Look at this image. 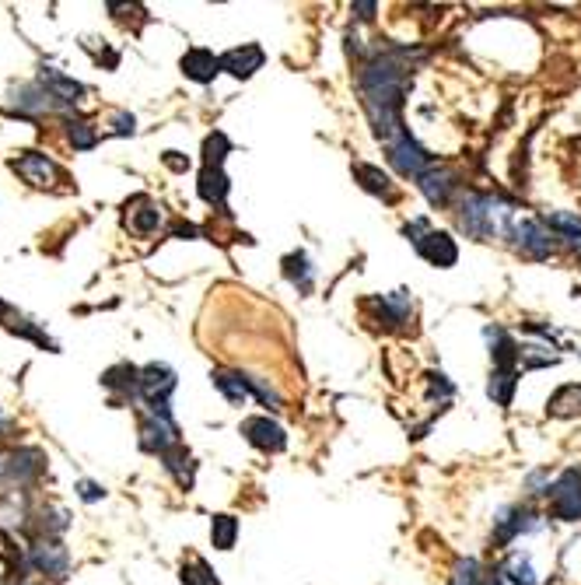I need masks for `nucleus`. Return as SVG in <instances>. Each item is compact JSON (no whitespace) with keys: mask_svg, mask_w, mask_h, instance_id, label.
<instances>
[{"mask_svg":"<svg viewBox=\"0 0 581 585\" xmlns=\"http://www.w3.org/2000/svg\"><path fill=\"white\" fill-rule=\"evenodd\" d=\"M483 337L490 340V361H494V368H515L518 361H522V347L515 344V337H511L508 330H501V326H487Z\"/></svg>","mask_w":581,"mask_h":585,"instance_id":"nucleus-18","label":"nucleus"},{"mask_svg":"<svg viewBox=\"0 0 581 585\" xmlns=\"http://www.w3.org/2000/svg\"><path fill=\"white\" fill-rule=\"evenodd\" d=\"M515 386H518V368H494V372H490L487 396L497 403V407H511V400H515Z\"/></svg>","mask_w":581,"mask_h":585,"instance_id":"nucleus-23","label":"nucleus"},{"mask_svg":"<svg viewBox=\"0 0 581 585\" xmlns=\"http://www.w3.org/2000/svg\"><path fill=\"white\" fill-rule=\"evenodd\" d=\"M350 11H354L361 22H371V18H375V11H378V4H375V0H361V4H354Z\"/></svg>","mask_w":581,"mask_h":585,"instance_id":"nucleus-42","label":"nucleus"},{"mask_svg":"<svg viewBox=\"0 0 581 585\" xmlns=\"http://www.w3.org/2000/svg\"><path fill=\"white\" fill-rule=\"evenodd\" d=\"M214 386L221 389V396L231 403V407H242L249 400V389H245V372H214L210 375Z\"/></svg>","mask_w":581,"mask_h":585,"instance_id":"nucleus-25","label":"nucleus"},{"mask_svg":"<svg viewBox=\"0 0 581 585\" xmlns=\"http://www.w3.org/2000/svg\"><path fill=\"white\" fill-rule=\"evenodd\" d=\"M77 494H81V501H88V505H95V501L105 498V487L95 484V480H77Z\"/></svg>","mask_w":581,"mask_h":585,"instance_id":"nucleus-38","label":"nucleus"},{"mask_svg":"<svg viewBox=\"0 0 581 585\" xmlns=\"http://www.w3.org/2000/svg\"><path fill=\"white\" fill-rule=\"evenodd\" d=\"M165 165H168L172 172H186V169H189V162L179 155V151H165Z\"/></svg>","mask_w":581,"mask_h":585,"instance_id":"nucleus-43","label":"nucleus"},{"mask_svg":"<svg viewBox=\"0 0 581 585\" xmlns=\"http://www.w3.org/2000/svg\"><path fill=\"white\" fill-rule=\"evenodd\" d=\"M539 221H543L550 232L564 235V239H571L574 246H581V218H578V214H571V211H546Z\"/></svg>","mask_w":581,"mask_h":585,"instance_id":"nucleus-26","label":"nucleus"},{"mask_svg":"<svg viewBox=\"0 0 581 585\" xmlns=\"http://www.w3.org/2000/svg\"><path fill=\"white\" fill-rule=\"evenodd\" d=\"M371 309H378V319H382L385 326H399L406 323V316H410V291L399 288L392 291V295H378L371 298Z\"/></svg>","mask_w":581,"mask_h":585,"instance_id":"nucleus-19","label":"nucleus"},{"mask_svg":"<svg viewBox=\"0 0 581 585\" xmlns=\"http://www.w3.org/2000/svg\"><path fill=\"white\" fill-rule=\"evenodd\" d=\"M11 102L18 109H25V113H53V109H63L60 102L39 85V81H35V85H18L11 92Z\"/></svg>","mask_w":581,"mask_h":585,"instance_id":"nucleus-21","label":"nucleus"},{"mask_svg":"<svg viewBox=\"0 0 581 585\" xmlns=\"http://www.w3.org/2000/svg\"><path fill=\"white\" fill-rule=\"evenodd\" d=\"M175 389V372L168 365H147L140 368V400L147 403V410L158 417H172L168 410V396Z\"/></svg>","mask_w":581,"mask_h":585,"instance_id":"nucleus-4","label":"nucleus"},{"mask_svg":"<svg viewBox=\"0 0 581 585\" xmlns=\"http://www.w3.org/2000/svg\"><path fill=\"white\" fill-rule=\"evenodd\" d=\"M11 169L18 172L21 179H28L32 186H53L56 176H60V169H56L42 151H25L21 158H14Z\"/></svg>","mask_w":581,"mask_h":585,"instance_id":"nucleus-15","label":"nucleus"},{"mask_svg":"<svg viewBox=\"0 0 581 585\" xmlns=\"http://www.w3.org/2000/svg\"><path fill=\"white\" fill-rule=\"evenodd\" d=\"M14 333H21V337H28V340H35V344L49 347V351H56V344H53V340H46V333L32 330V326H28V323H18V326H14Z\"/></svg>","mask_w":581,"mask_h":585,"instance_id":"nucleus-41","label":"nucleus"},{"mask_svg":"<svg viewBox=\"0 0 581 585\" xmlns=\"http://www.w3.org/2000/svg\"><path fill=\"white\" fill-rule=\"evenodd\" d=\"M413 249H417V256L420 260H427L431 267H441V270H448V267H455L459 263V246H455V239L448 232H427L420 242H413Z\"/></svg>","mask_w":581,"mask_h":585,"instance_id":"nucleus-9","label":"nucleus"},{"mask_svg":"<svg viewBox=\"0 0 581 585\" xmlns=\"http://www.w3.org/2000/svg\"><path fill=\"white\" fill-rule=\"evenodd\" d=\"M515 221V207L490 193H466L459 207V228L473 239H508Z\"/></svg>","mask_w":581,"mask_h":585,"instance_id":"nucleus-2","label":"nucleus"},{"mask_svg":"<svg viewBox=\"0 0 581 585\" xmlns=\"http://www.w3.org/2000/svg\"><path fill=\"white\" fill-rule=\"evenodd\" d=\"M263 64H266V53H263V46H256V43H242L221 57V71H228L231 78H238V81L252 78Z\"/></svg>","mask_w":581,"mask_h":585,"instance_id":"nucleus-13","label":"nucleus"},{"mask_svg":"<svg viewBox=\"0 0 581 585\" xmlns=\"http://www.w3.org/2000/svg\"><path fill=\"white\" fill-rule=\"evenodd\" d=\"M4 312H7V302H0V316H4Z\"/></svg>","mask_w":581,"mask_h":585,"instance_id":"nucleus-45","label":"nucleus"},{"mask_svg":"<svg viewBox=\"0 0 581 585\" xmlns=\"http://www.w3.org/2000/svg\"><path fill=\"white\" fill-rule=\"evenodd\" d=\"M508 239H515V249L522 256H529V260H546L557 249V242L550 239L543 221H532V218H518Z\"/></svg>","mask_w":581,"mask_h":585,"instance_id":"nucleus-6","label":"nucleus"},{"mask_svg":"<svg viewBox=\"0 0 581 585\" xmlns=\"http://www.w3.org/2000/svg\"><path fill=\"white\" fill-rule=\"evenodd\" d=\"M238 540V519L235 515H214L210 519V543H214V550H231Z\"/></svg>","mask_w":581,"mask_h":585,"instance_id":"nucleus-27","label":"nucleus"},{"mask_svg":"<svg viewBox=\"0 0 581 585\" xmlns=\"http://www.w3.org/2000/svg\"><path fill=\"white\" fill-rule=\"evenodd\" d=\"M532 529H539L536 515H532L529 508H522V505H511L494 519V543L497 547H508L515 536L532 533Z\"/></svg>","mask_w":581,"mask_h":585,"instance_id":"nucleus-11","label":"nucleus"},{"mask_svg":"<svg viewBox=\"0 0 581 585\" xmlns=\"http://www.w3.org/2000/svg\"><path fill=\"white\" fill-rule=\"evenodd\" d=\"M427 382H431V400H434L438 393H441V400H452L455 389H452V382H448L441 372H427Z\"/></svg>","mask_w":581,"mask_h":585,"instance_id":"nucleus-37","label":"nucleus"},{"mask_svg":"<svg viewBox=\"0 0 581 585\" xmlns=\"http://www.w3.org/2000/svg\"><path fill=\"white\" fill-rule=\"evenodd\" d=\"M406 81H410V67H406L403 53H392V50H375L361 64V71H357L361 106L371 120V130H375V137L385 148L410 134L403 127Z\"/></svg>","mask_w":581,"mask_h":585,"instance_id":"nucleus-1","label":"nucleus"},{"mask_svg":"<svg viewBox=\"0 0 581 585\" xmlns=\"http://www.w3.org/2000/svg\"><path fill=\"white\" fill-rule=\"evenodd\" d=\"M179 67L189 81H196V85H210V81L221 74V57H214V53L203 50V46H193V50L182 53Z\"/></svg>","mask_w":581,"mask_h":585,"instance_id":"nucleus-14","label":"nucleus"},{"mask_svg":"<svg viewBox=\"0 0 581 585\" xmlns=\"http://www.w3.org/2000/svg\"><path fill=\"white\" fill-rule=\"evenodd\" d=\"M42 470V456L35 449H21V452H14V459H11V473L18 480H28V477H35V473Z\"/></svg>","mask_w":581,"mask_h":585,"instance_id":"nucleus-33","label":"nucleus"},{"mask_svg":"<svg viewBox=\"0 0 581 585\" xmlns=\"http://www.w3.org/2000/svg\"><path fill=\"white\" fill-rule=\"evenodd\" d=\"M228 151H231L228 137H224L221 130H214V134L203 141V169H200V186H196L203 204L221 207V211H224V204H228V190H231L228 172H224Z\"/></svg>","mask_w":581,"mask_h":585,"instance_id":"nucleus-3","label":"nucleus"},{"mask_svg":"<svg viewBox=\"0 0 581 585\" xmlns=\"http://www.w3.org/2000/svg\"><path fill=\"white\" fill-rule=\"evenodd\" d=\"M525 487H529V494H550L553 480H550V473H546V470H536V473H529Z\"/></svg>","mask_w":581,"mask_h":585,"instance_id":"nucleus-39","label":"nucleus"},{"mask_svg":"<svg viewBox=\"0 0 581 585\" xmlns=\"http://www.w3.org/2000/svg\"><path fill=\"white\" fill-rule=\"evenodd\" d=\"M420 193L427 197V204L431 207H445L448 200H452V193L459 190V176H455L452 169H441V165H431V169L424 172V176L417 179Z\"/></svg>","mask_w":581,"mask_h":585,"instance_id":"nucleus-12","label":"nucleus"},{"mask_svg":"<svg viewBox=\"0 0 581 585\" xmlns=\"http://www.w3.org/2000/svg\"><path fill=\"white\" fill-rule=\"evenodd\" d=\"M448 585H483L480 582V561H476V557H462V561H455L452 582Z\"/></svg>","mask_w":581,"mask_h":585,"instance_id":"nucleus-34","label":"nucleus"},{"mask_svg":"<svg viewBox=\"0 0 581 585\" xmlns=\"http://www.w3.org/2000/svg\"><path fill=\"white\" fill-rule=\"evenodd\" d=\"M179 578H182V585H221V582H217L214 571H210V564L203 561V557H193V561L182 564Z\"/></svg>","mask_w":581,"mask_h":585,"instance_id":"nucleus-29","label":"nucleus"},{"mask_svg":"<svg viewBox=\"0 0 581 585\" xmlns=\"http://www.w3.org/2000/svg\"><path fill=\"white\" fill-rule=\"evenodd\" d=\"M483 585H504V582L497 575H490V578H483Z\"/></svg>","mask_w":581,"mask_h":585,"instance_id":"nucleus-44","label":"nucleus"},{"mask_svg":"<svg viewBox=\"0 0 581 585\" xmlns=\"http://www.w3.org/2000/svg\"><path fill=\"white\" fill-rule=\"evenodd\" d=\"M504 578L511 585H536V568H532V561L525 554H515L504 564Z\"/></svg>","mask_w":581,"mask_h":585,"instance_id":"nucleus-31","label":"nucleus"},{"mask_svg":"<svg viewBox=\"0 0 581 585\" xmlns=\"http://www.w3.org/2000/svg\"><path fill=\"white\" fill-rule=\"evenodd\" d=\"M144 204V211H137L130 218V228L137 235H151V232H158V225H161V207L158 204H151V200H140Z\"/></svg>","mask_w":581,"mask_h":585,"instance_id":"nucleus-32","label":"nucleus"},{"mask_svg":"<svg viewBox=\"0 0 581 585\" xmlns=\"http://www.w3.org/2000/svg\"><path fill=\"white\" fill-rule=\"evenodd\" d=\"M242 435H245V442L256 445V449H263V452H284L287 449V431L280 428L277 421H270V417H245Z\"/></svg>","mask_w":581,"mask_h":585,"instance_id":"nucleus-10","label":"nucleus"},{"mask_svg":"<svg viewBox=\"0 0 581 585\" xmlns=\"http://www.w3.org/2000/svg\"><path fill=\"white\" fill-rule=\"evenodd\" d=\"M133 130H137V120H133V113H116V116H112V130H109V134L126 137V134H133Z\"/></svg>","mask_w":581,"mask_h":585,"instance_id":"nucleus-40","label":"nucleus"},{"mask_svg":"<svg viewBox=\"0 0 581 585\" xmlns=\"http://www.w3.org/2000/svg\"><path fill=\"white\" fill-rule=\"evenodd\" d=\"M32 564L39 571H46V575L63 578V575H67L70 557H67V550H63V543L46 540V543H35V547H32Z\"/></svg>","mask_w":581,"mask_h":585,"instance_id":"nucleus-20","label":"nucleus"},{"mask_svg":"<svg viewBox=\"0 0 581 585\" xmlns=\"http://www.w3.org/2000/svg\"><path fill=\"white\" fill-rule=\"evenodd\" d=\"M385 155H389L392 169H396L399 176H406V179H420L434 165V158L427 155V151L420 148L417 141H413V134H406L403 141L389 144V148H385Z\"/></svg>","mask_w":581,"mask_h":585,"instance_id":"nucleus-7","label":"nucleus"},{"mask_svg":"<svg viewBox=\"0 0 581 585\" xmlns=\"http://www.w3.org/2000/svg\"><path fill=\"white\" fill-rule=\"evenodd\" d=\"M179 445V431H175L172 417H158V414H147L144 424H140V449L154 452V456H165Z\"/></svg>","mask_w":581,"mask_h":585,"instance_id":"nucleus-8","label":"nucleus"},{"mask_svg":"<svg viewBox=\"0 0 581 585\" xmlns=\"http://www.w3.org/2000/svg\"><path fill=\"white\" fill-rule=\"evenodd\" d=\"M546 414H550V417H574V414H581V382L560 386L557 393L550 396V403H546Z\"/></svg>","mask_w":581,"mask_h":585,"instance_id":"nucleus-24","label":"nucleus"},{"mask_svg":"<svg viewBox=\"0 0 581 585\" xmlns=\"http://www.w3.org/2000/svg\"><path fill=\"white\" fill-rule=\"evenodd\" d=\"M560 361V354H550L546 347H522V368H550V365H557Z\"/></svg>","mask_w":581,"mask_h":585,"instance_id":"nucleus-35","label":"nucleus"},{"mask_svg":"<svg viewBox=\"0 0 581 585\" xmlns=\"http://www.w3.org/2000/svg\"><path fill=\"white\" fill-rule=\"evenodd\" d=\"M550 515L560 522L581 519V466L564 470L550 487Z\"/></svg>","mask_w":581,"mask_h":585,"instance_id":"nucleus-5","label":"nucleus"},{"mask_svg":"<svg viewBox=\"0 0 581 585\" xmlns=\"http://www.w3.org/2000/svg\"><path fill=\"white\" fill-rule=\"evenodd\" d=\"M39 85L46 88V92L53 95L60 106H77V102H81V95H84L81 81L67 78V74H60L56 67H46V64H42V71H39Z\"/></svg>","mask_w":581,"mask_h":585,"instance_id":"nucleus-17","label":"nucleus"},{"mask_svg":"<svg viewBox=\"0 0 581 585\" xmlns=\"http://www.w3.org/2000/svg\"><path fill=\"white\" fill-rule=\"evenodd\" d=\"M245 389H249V396H256L263 407H270V410H280L284 407V400H280V393L270 386L266 379H259V375H249L245 372Z\"/></svg>","mask_w":581,"mask_h":585,"instance_id":"nucleus-30","label":"nucleus"},{"mask_svg":"<svg viewBox=\"0 0 581 585\" xmlns=\"http://www.w3.org/2000/svg\"><path fill=\"white\" fill-rule=\"evenodd\" d=\"M284 277L294 284V288L301 291V295H308L315 284V270H312V260H308V253H287L284 256Z\"/></svg>","mask_w":581,"mask_h":585,"instance_id":"nucleus-22","label":"nucleus"},{"mask_svg":"<svg viewBox=\"0 0 581 585\" xmlns=\"http://www.w3.org/2000/svg\"><path fill=\"white\" fill-rule=\"evenodd\" d=\"M354 179L361 183V190H364V193H371V197H382L385 204H396V197H399L396 183H392L389 172H382L378 165L357 162V165H354Z\"/></svg>","mask_w":581,"mask_h":585,"instance_id":"nucleus-16","label":"nucleus"},{"mask_svg":"<svg viewBox=\"0 0 581 585\" xmlns=\"http://www.w3.org/2000/svg\"><path fill=\"white\" fill-rule=\"evenodd\" d=\"M161 463H165V470L172 473L182 487H193V459H189V452L182 449V445H175L172 452H165Z\"/></svg>","mask_w":581,"mask_h":585,"instance_id":"nucleus-28","label":"nucleus"},{"mask_svg":"<svg viewBox=\"0 0 581 585\" xmlns=\"http://www.w3.org/2000/svg\"><path fill=\"white\" fill-rule=\"evenodd\" d=\"M70 144H74L77 151H91L98 144V134L91 123H70Z\"/></svg>","mask_w":581,"mask_h":585,"instance_id":"nucleus-36","label":"nucleus"}]
</instances>
